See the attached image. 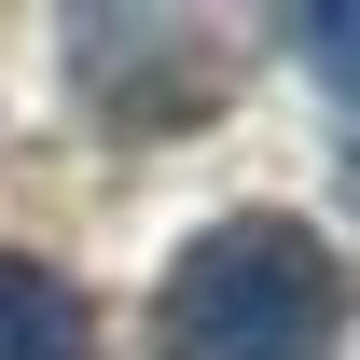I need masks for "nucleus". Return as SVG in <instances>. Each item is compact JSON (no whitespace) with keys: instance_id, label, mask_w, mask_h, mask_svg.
<instances>
[{"instance_id":"f03ea898","label":"nucleus","mask_w":360,"mask_h":360,"mask_svg":"<svg viewBox=\"0 0 360 360\" xmlns=\"http://www.w3.org/2000/svg\"><path fill=\"white\" fill-rule=\"evenodd\" d=\"M0 360H84V291L42 250H0Z\"/></svg>"},{"instance_id":"7ed1b4c3","label":"nucleus","mask_w":360,"mask_h":360,"mask_svg":"<svg viewBox=\"0 0 360 360\" xmlns=\"http://www.w3.org/2000/svg\"><path fill=\"white\" fill-rule=\"evenodd\" d=\"M277 42H291L305 84H333V97L360 111V0H291V14H277Z\"/></svg>"},{"instance_id":"f257e3e1","label":"nucleus","mask_w":360,"mask_h":360,"mask_svg":"<svg viewBox=\"0 0 360 360\" xmlns=\"http://www.w3.org/2000/svg\"><path fill=\"white\" fill-rule=\"evenodd\" d=\"M347 264L291 208H222L153 277V360H333Z\"/></svg>"}]
</instances>
